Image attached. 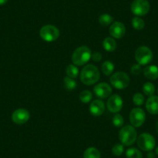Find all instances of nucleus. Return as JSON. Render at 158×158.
Returning a JSON list of instances; mask_svg holds the SVG:
<instances>
[{"label": "nucleus", "instance_id": "393cba45", "mask_svg": "<svg viewBox=\"0 0 158 158\" xmlns=\"http://www.w3.org/2000/svg\"><path fill=\"white\" fill-rule=\"evenodd\" d=\"M143 92L147 96H152L155 92V86L151 82H146L143 85Z\"/></svg>", "mask_w": 158, "mask_h": 158}, {"label": "nucleus", "instance_id": "c756f323", "mask_svg": "<svg viewBox=\"0 0 158 158\" xmlns=\"http://www.w3.org/2000/svg\"><path fill=\"white\" fill-rule=\"evenodd\" d=\"M142 71V65L136 64H133L131 67V73L135 75H138Z\"/></svg>", "mask_w": 158, "mask_h": 158}, {"label": "nucleus", "instance_id": "0eeeda50", "mask_svg": "<svg viewBox=\"0 0 158 158\" xmlns=\"http://www.w3.org/2000/svg\"><path fill=\"white\" fill-rule=\"evenodd\" d=\"M137 145L139 149L143 151H151L156 145L154 137L148 133H141L136 139Z\"/></svg>", "mask_w": 158, "mask_h": 158}, {"label": "nucleus", "instance_id": "72a5a7b5", "mask_svg": "<svg viewBox=\"0 0 158 158\" xmlns=\"http://www.w3.org/2000/svg\"><path fill=\"white\" fill-rule=\"evenodd\" d=\"M156 133H158V122L156 123Z\"/></svg>", "mask_w": 158, "mask_h": 158}, {"label": "nucleus", "instance_id": "5701e85b", "mask_svg": "<svg viewBox=\"0 0 158 158\" xmlns=\"http://www.w3.org/2000/svg\"><path fill=\"white\" fill-rule=\"evenodd\" d=\"M126 156L127 158H142L143 154L138 149L131 147L129 148L126 152Z\"/></svg>", "mask_w": 158, "mask_h": 158}, {"label": "nucleus", "instance_id": "7ed1b4c3", "mask_svg": "<svg viewBox=\"0 0 158 158\" xmlns=\"http://www.w3.org/2000/svg\"><path fill=\"white\" fill-rule=\"evenodd\" d=\"M118 137L123 145L131 146L137 139V132L134 127L127 125L119 130Z\"/></svg>", "mask_w": 158, "mask_h": 158}, {"label": "nucleus", "instance_id": "20e7f679", "mask_svg": "<svg viewBox=\"0 0 158 158\" xmlns=\"http://www.w3.org/2000/svg\"><path fill=\"white\" fill-rule=\"evenodd\" d=\"M130 79L127 73L123 71H118L111 76L110 83L114 88L117 89H124L130 85Z\"/></svg>", "mask_w": 158, "mask_h": 158}, {"label": "nucleus", "instance_id": "dca6fc26", "mask_svg": "<svg viewBox=\"0 0 158 158\" xmlns=\"http://www.w3.org/2000/svg\"><path fill=\"white\" fill-rule=\"evenodd\" d=\"M143 74L150 80H156L158 78V67L156 65H149L143 69Z\"/></svg>", "mask_w": 158, "mask_h": 158}, {"label": "nucleus", "instance_id": "7c9ffc66", "mask_svg": "<svg viewBox=\"0 0 158 158\" xmlns=\"http://www.w3.org/2000/svg\"><path fill=\"white\" fill-rule=\"evenodd\" d=\"M102 56L101 53L95 52L92 54V59L93 60V61L99 62L102 60Z\"/></svg>", "mask_w": 158, "mask_h": 158}, {"label": "nucleus", "instance_id": "c9c22d12", "mask_svg": "<svg viewBox=\"0 0 158 158\" xmlns=\"http://www.w3.org/2000/svg\"><path fill=\"white\" fill-rule=\"evenodd\" d=\"M157 92H158V89H157Z\"/></svg>", "mask_w": 158, "mask_h": 158}, {"label": "nucleus", "instance_id": "f3484780", "mask_svg": "<svg viewBox=\"0 0 158 158\" xmlns=\"http://www.w3.org/2000/svg\"><path fill=\"white\" fill-rule=\"evenodd\" d=\"M102 46L104 49L108 52H112L117 48V44L113 37L108 36L106 37L102 41Z\"/></svg>", "mask_w": 158, "mask_h": 158}, {"label": "nucleus", "instance_id": "4be33fe9", "mask_svg": "<svg viewBox=\"0 0 158 158\" xmlns=\"http://www.w3.org/2000/svg\"><path fill=\"white\" fill-rule=\"evenodd\" d=\"M98 22L103 27H107V26L110 25L113 22V18L111 15L108 14V13H104L102 14L98 18Z\"/></svg>", "mask_w": 158, "mask_h": 158}, {"label": "nucleus", "instance_id": "f03ea898", "mask_svg": "<svg viewBox=\"0 0 158 158\" xmlns=\"http://www.w3.org/2000/svg\"><path fill=\"white\" fill-rule=\"evenodd\" d=\"M92 51L87 46H81L73 52L71 60L76 66H82L87 64L92 58Z\"/></svg>", "mask_w": 158, "mask_h": 158}, {"label": "nucleus", "instance_id": "bb28decb", "mask_svg": "<svg viewBox=\"0 0 158 158\" xmlns=\"http://www.w3.org/2000/svg\"><path fill=\"white\" fill-rule=\"evenodd\" d=\"M112 123L115 127H122L124 124V118L120 114H115L112 117Z\"/></svg>", "mask_w": 158, "mask_h": 158}, {"label": "nucleus", "instance_id": "1a4fd4ad", "mask_svg": "<svg viewBox=\"0 0 158 158\" xmlns=\"http://www.w3.org/2000/svg\"><path fill=\"white\" fill-rule=\"evenodd\" d=\"M146 120L145 112L140 108L133 109L130 112V121L134 127H139Z\"/></svg>", "mask_w": 158, "mask_h": 158}, {"label": "nucleus", "instance_id": "aec40b11", "mask_svg": "<svg viewBox=\"0 0 158 158\" xmlns=\"http://www.w3.org/2000/svg\"><path fill=\"white\" fill-rule=\"evenodd\" d=\"M66 74L68 77L71 78H76L79 74V70L77 67L74 64H69L66 68Z\"/></svg>", "mask_w": 158, "mask_h": 158}, {"label": "nucleus", "instance_id": "6e6552de", "mask_svg": "<svg viewBox=\"0 0 158 158\" xmlns=\"http://www.w3.org/2000/svg\"><path fill=\"white\" fill-rule=\"evenodd\" d=\"M130 8L133 14L137 16H143L149 13L150 6L147 0H134Z\"/></svg>", "mask_w": 158, "mask_h": 158}, {"label": "nucleus", "instance_id": "f257e3e1", "mask_svg": "<svg viewBox=\"0 0 158 158\" xmlns=\"http://www.w3.org/2000/svg\"><path fill=\"white\" fill-rule=\"evenodd\" d=\"M100 77V73L98 68L94 64H88L83 68L80 73V78L83 84L92 85L98 82Z\"/></svg>", "mask_w": 158, "mask_h": 158}, {"label": "nucleus", "instance_id": "a878e982", "mask_svg": "<svg viewBox=\"0 0 158 158\" xmlns=\"http://www.w3.org/2000/svg\"><path fill=\"white\" fill-rule=\"evenodd\" d=\"M92 98V93L89 90L82 91L79 94V99L81 100L82 103L90 102Z\"/></svg>", "mask_w": 158, "mask_h": 158}, {"label": "nucleus", "instance_id": "b1692460", "mask_svg": "<svg viewBox=\"0 0 158 158\" xmlns=\"http://www.w3.org/2000/svg\"><path fill=\"white\" fill-rule=\"evenodd\" d=\"M132 26L136 30H141L145 27V23L142 18L136 16L132 19Z\"/></svg>", "mask_w": 158, "mask_h": 158}, {"label": "nucleus", "instance_id": "2eb2a0df", "mask_svg": "<svg viewBox=\"0 0 158 158\" xmlns=\"http://www.w3.org/2000/svg\"><path fill=\"white\" fill-rule=\"evenodd\" d=\"M146 109L149 113L158 114V96L152 95L149 97L146 102Z\"/></svg>", "mask_w": 158, "mask_h": 158}, {"label": "nucleus", "instance_id": "39448f33", "mask_svg": "<svg viewBox=\"0 0 158 158\" xmlns=\"http://www.w3.org/2000/svg\"><path fill=\"white\" fill-rule=\"evenodd\" d=\"M60 36L58 28L54 25H45L40 30V36L46 42L55 41Z\"/></svg>", "mask_w": 158, "mask_h": 158}, {"label": "nucleus", "instance_id": "cd10ccee", "mask_svg": "<svg viewBox=\"0 0 158 158\" xmlns=\"http://www.w3.org/2000/svg\"><path fill=\"white\" fill-rule=\"evenodd\" d=\"M112 152L115 156H119L123 153L124 152V147L123 144L116 143L112 147Z\"/></svg>", "mask_w": 158, "mask_h": 158}, {"label": "nucleus", "instance_id": "423d86ee", "mask_svg": "<svg viewBox=\"0 0 158 158\" xmlns=\"http://www.w3.org/2000/svg\"><path fill=\"white\" fill-rule=\"evenodd\" d=\"M153 57L152 51L146 46L139 47L135 52V59L140 65H147L150 64L153 60Z\"/></svg>", "mask_w": 158, "mask_h": 158}, {"label": "nucleus", "instance_id": "9d476101", "mask_svg": "<svg viewBox=\"0 0 158 158\" xmlns=\"http://www.w3.org/2000/svg\"><path fill=\"white\" fill-rule=\"evenodd\" d=\"M123 106V101L119 95H112L109 98L107 101V108L111 112L117 113L120 112Z\"/></svg>", "mask_w": 158, "mask_h": 158}, {"label": "nucleus", "instance_id": "ddd939ff", "mask_svg": "<svg viewBox=\"0 0 158 158\" xmlns=\"http://www.w3.org/2000/svg\"><path fill=\"white\" fill-rule=\"evenodd\" d=\"M109 33L112 36V37L115 39H121L124 36L126 33V27L123 23L116 22L111 24L110 28H109Z\"/></svg>", "mask_w": 158, "mask_h": 158}, {"label": "nucleus", "instance_id": "412c9836", "mask_svg": "<svg viewBox=\"0 0 158 158\" xmlns=\"http://www.w3.org/2000/svg\"><path fill=\"white\" fill-rule=\"evenodd\" d=\"M64 85L68 91H73L77 87V82L74 78L69 77H65L64 79Z\"/></svg>", "mask_w": 158, "mask_h": 158}, {"label": "nucleus", "instance_id": "a211bd4d", "mask_svg": "<svg viewBox=\"0 0 158 158\" xmlns=\"http://www.w3.org/2000/svg\"><path fill=\"white\" fill-rule=\"evenodd\" d=\"M83 156L84 158H101V154L98 149L95 147H89L85 150Z\"/></svg>", "mask_w": 158, "mask_h": 158}, {"label": "nucleus", "instance_id": "f704fd0d", "mask_svg": "<svg viewBox=\"0 0 158 158\" xmlns=\"http://www.w3.org/2000/svg\"><path fill=\"white\" fill-rule=\"evenodd\" d=\"M156 155H158V147H156Z\"/></svg>", "mask_w": 158, "mask_h": 158}, {"label": "nucleus", "instance_id": "9b49d317", "mask_svg": "<svg viewBox=\"0 0 158 158\" xmlns=\"http://www.w3.org/2000/svg\"><path fill=\"white\" fill-rule=\"evenodd\" d=\"M30 114L25 109H16L12 114V120L16 124H24L30 119Z\"/></svg>", "mask_w": 158, "mask_h": 158}, {"label": "nucleus", "instance_id": "c85d7f7f", "mask_svg": "<svg viewBox=\"0 0 158 158\" xmlns=\"http://www.w3.org/2000/svg\"><path fill=\"white\" fill-rule=\"evenodd\" d=\"M133 102L136 106H142L144 102V96L141 93H136L133 96Z\"/></svg>", "mask_w": 158, "mask_h": 158}, {"label": "nucleus", "instance_id": "f8f14e48", "mask_svg": "<svg viewBox=\"0 0 158 158\" xmlns=\"http://www.w3.org/2000/svg\"><path fill=\"white\" fill-rule=\"evenodd\" d=\"M93 92L98 98L105 99V98L110 96L112 92V89L109 84L102 82L95 85L93 89Z\"/></svg>", "mask_w": 158, "mask_h": 158}, {"label": "nucleus", "instance_id": "4468645a", "mask_svg": "<svg viewBox=\"0 0 158 158\" xmlns=\"http://www.w3.org/2000/svg\"><path fill=\"white\" fill-rule=\"evenodd\" d=\"M105 111V104L102 100L95 99L89 106V112L93 116H100Z\"/></svg>", "mask_w": 158, "mask_h": 158}, {"label": "nucleus", "instance_id": "2f4dec72", "mask_svg": "<svg viewBox=\"0 0 158 158\" xmlns=\"http://www.w3.org/2000/svg\"><path fill=\"white\" fill-rule=\"evenodd\" d=\"M147 157L148 158H154L155 157V153L153 152L148 151V153H147Z\"/></svg>", "mask_w": 158, "mask_h": 158}, {"label": "nucleus", "instance_id": "6ab92c4d", "mask_svg": "<svg viewBox=\"0 0 158 158\" xmlns=\"http://www.w3.org/2000/svg\"><path fill=\"white\" fill-rule=\"evenodd\" d=\"M114 71V64L112 62L106 60L102 64V71L106 76H109L112 74Z\"/></svg>", "mask_w": 158, "mask_h": 158}, {"label": "nucleus", "instance_id": "473e14b6", "mask_svg": "<svg viewBox=\"0 0 158 158\" xmlns=\"http://www.w3.org/2000/svg\"><path fill=\"white\" fill-rule=\"evenodd\" d=\"M8 0H0V6H2L4 4H6Z\"/></svg>", "mask_w": 158, "mask_h": 158}]
</instances>
